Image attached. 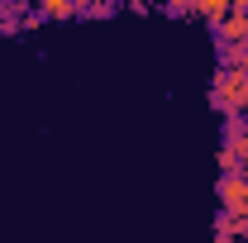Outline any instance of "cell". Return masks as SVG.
Listing matches in <instances>:
<instances>
[{"label":"cell","mask_w":248,"mask_h":243,"mask_svg":"<svg viewBox=\"0 0 248 243\" xmlns=\"http://www.w3.org/2000/svg\"><path fill=\"white\" fill-rule=\"evenodd\" d=\"M196 10H201V15H210V19H224L234 5H224V0H205V5H196Z\"/></svg>","instance_id":"5b68a950"},{"label":"cell","mask_w":248,"mask_h":243,"mask_svg":"<svg viewBox=\"0 0 248 243\" xmlns=\"http://www.w3.org/2000/svg\"><path fill=\"white\" fill-rule=\"evenodd\" d=\"M219 38H224V43H248V10H244V5H234V10L224 15Z\"/></svg>","instance_id":"3957f363"},{"label":"cell","mask_w":248,"mask_h":243,"mask_svg":"<svg viewBox=\"0 0 248 243\" xmlns=\"http://www.w3.org/2000/svg\"><path fill=\"white\" fill-rule=\"evenodd\" d=\"M43 15H58V19H67V15H77V5H67V0H48V5H43Z\"/></svg>","instance_id":"8992f818"},{"label":"cell","mask_w":248,"mask_h":243,"mask_svg":"<svg viewBox=\"0 0 248 243\" xmlns=\"http://www.w3.org/2000/svg\"><path fill=\"white\" fill-rule=\"evenodd\" d=\"M224 72H248V43H219Z\"/></svg>","instance_id":"277c9868"},{"label":"cell","mask_w":248,"mask_h":243,"mask_svg":"<svg viewBox=\"0 0 248 243\" xmlns=\"http://www.w3.org/2000/svg\"><path fill=\"white\" fill-rule=\"evenodd\" d=\"M215 105L234 120V115H244L248 110V72H219L215 76Z\"/></svg>","instance_id":"6da1fadb"},{"label":"cell","mask_w":248,"mask_h":243,"mask_svg":"<svg viewBox=\"0 0 248 243\" xmlns=\"http://www.w3.org/2000/svg\"><path fill=\"white\" fill-rule=\"evenodd\" d=\"M219 200H224V214H244L248 210V172H224Z\"/></svg>","instance_id":"7a4b0ae2"}]
</instances>
